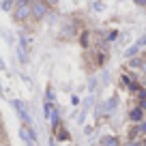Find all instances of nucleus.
I'll return each mask as SVG.
<instances>
[{
	"label": "nucleus",
	"mask_w": 146,
	"mask_h": 146,
	"mask_svg": "<svg viewBox=\"0 0 146 146\" xmlns=\"http://www.w3.org/2000/svg\"><path fill=\"white\" fill-rule=\"evenodd\" d=\"M13 19H17V22L32 19V5H15V9H13Z\"/></svg>",
	"instance_id": "1"
},
{
	"label": "nucleus",
	"mask_w": 146,
	"mask_h": 146,
	"mask_svg": "<svg viewBox=\"0 0 146 146\" xmlns=\"http://www.w3.org/2000/svg\"><path fill=\"white\" fill-rule=\"evenodd\" d=\"M11 105L17 110L19 118L24 120V127H30V125H32V118H30V114H28V110H26V103H22L19 99H13V101H11Z\"/></svg>",
	"instance_id": "2"
},
{
	"label": "nucleus",
	"mask_w": 146,
	"mask_h": 146,
	"mask_svg": "<svg viewBox=\"0 0 146 146\" xmlns=\"http://www.w3.org/2000/svg\"><path fill=\"white\" fill-rule=\"evenodd\" d=\"M47 13H50V5H47L45 0L35 2V5H32V19H36V22H39V19H43Z\"/></svg>",
	"instance_id": "3"
},
{
	"label": "nucleus",
	"mask_w": 146,
	"mask_h": 146,
	"mask_svg": "<svg viewBox=\"0 0 146 146\" xmlns=\"http://www.w3.org/2000/svg\"><path fill=\"white\" fill-rule=\"evenodd\" d=\"M116 103H118V97H112V99H108V101H103V103L97 108V114H110V112H114V108H116Z\"/></svg>",
	"instance_id": "4"
},
{
	"label": "nucleus",
	"mask_w": 146,
	"mask_h": 146,
	"mask_svg": "<svg viewBox=\"0 0 146 146\" xmlns=\"http://www.w3.org/2000/svg\"><path fill=\"white\" fill-rule=\"evenodd\" d=\"M19 137H22V140L26 142L28 146H35V140H36V133L32 131L30 127H22V129H19Z\"/></svg>",
	"instance_id": "5"
},
{
	"label": "nucleus",
	"mask_w": 146,
	"mask_h": 146,
	"mask_svg": "<svg viewBox=\"0 0 146 146\" xmlns=\"http://www.w3.org/2000/svg\"><path fill=\"white\" fill-rule=\"evenodd\" d=\"M142 118H144V110L142 108H133L131 112H129V120H131V123H142Z\"/></svg>",
	"instance_id": "6"
},
{
	"label": "nucleus",
	"mask_w": 146,
	"mask_h": 146,
	"mask_svg": "<svg viewBox=\"0 0 146 146\" xmlns=\"http://www.w3.org/2000/svg\"><path fill=\"white\" fill-rule=\"evenodd\" d=\"M47 118H50V123H52V127H54V129L60 127V116H58V110H56V108H52V112H50Z\"/></svg>",
	"instance_id": "7"
},
{
	"label": "nucleus",
	"mask_w": 146,
	"mask_h": 146,
	"mask_svg": "<svg viewBox=\"0 0 146 146\" xmlns=\"http://www.w3.org/2000/svg\"><path fill=\"white\" fill-rule=\"evenodd\" d=\"M131 135H146V123H144V120L137 123L135 127L131 129Z\"/></svg>",
	"instance_id": "8"
},
{
	"label": "nucleus",
	"mask_w": 146,
	"mask_h": 146,
	"mask_svg": "<svg viewBox=\"0 0 146 146\" xmlns=\"http://www.w3.org/2000/svg\"><path fill=\"white\" fill-rule=\"evenodd\" d=\"M101 146H120V142H118V137L108 135V137H103V140H101Z\"/></svg>",
	"instance_id": "9"
},
{
	"label": "nucleus",
	"mask_w": 146,
	"mask_h": 146,
	"mask_svg": "<svg viewBox=\"0 0 146 146\" xmlns=\"http://www.w3.org/2000/svg\"><path fill=\"white\" fill-rule=\"evenodd\" d=\"M137 97H140V108L146 112V88H140V90H137Z\"/></svg>",
	"instance_id": "10"
},
{
	"label": "nucleus",
	"mask_w": 146,
	"mask_h": 146,
	"mask_svg": "<svg viewBox=\"0 0 146 146\" xmlns=\"http://www.w3.org/2000/svg\"><path fill=\"white\" fill-rule=\"evenodd\" d=\"M137 52H140V45L135 43V45H131V47H129L127 52H125V56H127V58L131 60V58H135V54H137Z\"/></svg>",
	"instance_id": "11"
},
{
	"label": "nucleus",
	"mask_w": 146,
	"mask_h": 146,
	"mask_svg": "<svg viewBox=\"0 0 146 146\" xmlns=\"http://www.w3.org/2000/svg\"><path fill=\"white\" fill-rule=\"evenodd\" d=\"M17 58H19V62H24V64L28 62V54H26L24 47H17Z\"/></svg>",
	"instance_id": "12"
},
{
	"label": "nucleus",
	"mask_w": 146,
	"mask_h": 146,
	"mask_svg": "<svg viewBox=\"0 0 146 146\" xmlns=\"http://www.w3.org/2000/svg\"><path fill=\"white\" fill-rule=\"evenodd\" d=\"M142 62H144V60H140V58H131V60H129V67H131V69H142Z\"/></svg>",
	"instance_id": "13"
},
{
	"label": "nucleus",
	"mask_w": 146,
	"mask_h": 146,
	"mask_svg": "<svg viewBox=\"0 0 146 146\" xmlns=\"http://www.w3.org/2000/svg\"><path fill=\"white\" fill-rule=\"evenodd\" d=\"M0 7H2V11H13L15 9V7H13V0H5Z\"/></svg>",
	"instance_id": "14"
},
{
	"label": "nucleus",
	"mask_w": 146,
	"mask_h": 146,
	"mask_svg": "<svg viewBox=\"0 0 146 146\" xmlns=\"http://www.w3.org/2000/svg\"><path fill=\"white\" fill-rule=\"evenodd\" d=\"M58 137H60V140H69V131H67V129H60V131H58Z\"/></svg>",
	"instance_id": "15"
},
{
	"label": "nucleus",
	"mask_w": 146,
	"mask_h": 146,
	"mask_svg": "<svg viewBox=\"0 0 146 146\" xmlns=\"http://www.w3.org/2000/svg\"><path fill=\"white\" fill-rule=\"evenodd\" d=\"M80 43H82V45H84V47H86V45H88V35H86V32H84V35H82V36H80Z\"/></svg>",
	"instance_id": "16"
},
{
	"label": "nucleus",
	"mask_w": 146,
	"mask_h": 146,
	"mask_svg": "<svg viewBox=\"0 0 146 146\" xmlns=\"http://www.w3.org/2000/svg\"><path fill=\"white\" fill-rule=\"evenodd\" d=\"M45 95H47V101L52 103V101H54V90H52V88H47V92H45Z\"/></svg>",
	"instance_id": "17"
},
{
	"label": "nucleus",
	"mask_w": 146,
	"mask_h": 146,
	"mask_svg": "<svg viewBox=\"0 0 146 146\" xmlns=\"http://www.w3.org/2000/svg\"><path fill=\"white\" fill-rule=\"evenodd\" d=\"M123 146H142V142H135V140H129L127 144H123Z\"/></svg>",
	"instance_id": "18"
},
{
	"label": "nucleus",
	"mask_w": 146,
	"mask_h": 146,
	"mask_svg": "<svg viewBox=\"0 0 146 146\" xmlns=\"http://www.w3.org/2000/svg\"><path fill=\"white\" fill-rule=\"evenodd\" d=\"M137 45H140V47H142V45H146V35H144V36H140V41H137Z\"/></svg>",
	"instance_id": "19"
},
{
	"label": "nucleus",
	"mask_w": 146,
	"mask_h": 146,
	"mask_svg": "<svg viewBox=\"0 0 146 146\" xmlns=\"http://www.w3.org/2000/svg\"><path fill=\"white\" fill-rule=\"evenodd\" d=\"M135 5L137 7H146V0H135Z\"/></svg>",
	"instance_id": "20"
},
{
	"label": "nucleus",
	"mask_w": 146,
	"mask_h": 146,
	"mask_svg": "<svg viewBox=\"0 0 146 146\" xmlns=\"http://www.w3.org/2000/svg\"><path fill=\"white\" fill-rule=\"evenodd\" d=\"M47 5H58V0H45Z\"/></svg>",
	"instance_id": "21"
},
{
	"label": "nucleus",
	"mask_w": 146,
	"mask_h": 146,
	"mask_svg": "<svg viewBox=\"0 0 146 146\" xmlns=\"http://www.w3.org/2000/svg\"><path fill=\"white\" fill-rule=\"evenodd\" d=\"M142 71L146 73V60H144V62H142Z\"/></svg>",
	"instance_id": "22"
},
{
	"label": "nucleus",
	"mask_w": 146,
	"mask_h": 146,
	"mask_svg": "<svg viewBox=\"0 0 146 146\" xmlns=\"http://www.w3.org/2000/svg\"><path fill=\"white\" fill-rule=\"evenodd\" d=\"M35 2H41V0H28V5H35Z\"/></svg>",
	"instance_id": "23"
},
{
	"label": "nucleus",
	"mask_w": 146,
	"mask_h": 146,
	"mask_svg": "<svg viewBox=\"0 0 146 146\" xmlns=\"http://www.w3.org/2000/svg\"><path fill=\"white\" fill-rule=\"evenodd\" d=\"M0 69H5V62H2V58H0Z\"/></svg>",
	"instance_id": "24"
},
{
	"label": "nucleus",
	"mask_w": 146,
	"mask_h": 146,
	"mask_svg": "<svg viewBox=\"0 0 146 146\" xmlns=\"http://www.w3.org/2000/svg\"><path fill=\"white\" fill-rule=\"evenodd\" d=\"M142 146H146V137H144V142H142Z\"/></svg>",
	"instance_id": "25"
},
{
	"label": "nucleus",
	"mask_w": 146,
	"mask_h": 146,
	"mask_svg": "<svg viewBox=\"0 0 146 146\" xmlns=\"http://www.w3.org/2000/svg\"><path fill=\"white\" fill-rule=\"evenodd\" d=\"M0 137H2V127H0Z\"/></svg>",
	"instance_id": "26"
},
{
	"label": "nucleus",
	"mask_w": 146,
	"mask_h": 146,
	"mask_svg": "<svg viewBox=\"0 0 146 146\" xmlns=\"http://www.w3.org/2000/svg\"><path fill=\"white\" fill-rule=\"evenodd\" d=\"M0 92H2V84H0Z\"/></svg>",
	"instance_id": "27"
},
{
	"label": "nucleus",
	"mask_w": 146,
	"mask_h": 146,
	"mask_svg": "<svg viewBox=\"0 0 146 146\" xmlns=\"http://www.w3.org/2000/svg\"><path fill=\"white\" fill-rule=\"evenodd\" d=\"M144 60H146V52H144Z\"/></svg>",
	"instance_id": "28"
}]
</instances>
